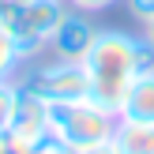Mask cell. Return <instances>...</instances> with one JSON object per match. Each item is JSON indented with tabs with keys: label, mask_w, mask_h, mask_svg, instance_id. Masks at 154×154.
Listing matches in <instances>:
<instances>
[{
	"label": "cell",
	"mask_w": 154,
	"mask_h": 154,
	"mask_svg": "<svg viewBox=\"0 0 154 154\" xmlns=\"http://www.w3.org/2000/svg\"><path fill=\"white\" fill-rule=\"evenodd\" d=\"M135 45H139L135 34H124V30H98L94 45H90L87 60H83L87 79H90V102H98L109 113H120V105H124L135 75H139Z\"/></svg>",
	"instance_id": "cell-1"
},
{
	"label": "cell",
	"mask_w": 154,
	"mask_h": 154,
	"mask_svg": "<svg viewBox=\"0 0 154 154\" xmlns=\"http://www.w3.org/2000/svg\"><path fill=\"white\" fill-rule=\"evenodd\" d=\"M117 120H120L117 113L102 109L90 98L49 105V132L60 135L75 154H98L102 147H109L113 132H117Z\"/></svg>",
	"instance_id": "cell-2"
},
{
	"label": "cell",
	"mask_w": 154,
	"mask_h": 154,
	"mask_svg": "<svg viewBox=\"0 0 154 154\" xmlns=\"http://www.w3.org/2000/svg\"><path fill=\"white\" fill-rule=\"evenodd\" d=\"M64 11H68L64 0H23L19 11H15V19L8 23V34H11V42H15L19 60L38 57V53L49 45V38H53V30L60 26Z\"/></svg>",
	"instance_id": "cell-3"
},
{
	"label": "cell",
	"mask_w": 154,
	"mask_h": 154,
	"mask_svg": "<svg viewBox=\"0 0 154 154\" xmlns=\"http://www.w3.org/2000/svg\"><path fill=\"white\" fill-rule=\"evenodd\" d=\"M23 90L38 94L42 102H79V98H90V79L87 68L72 64V60H53V64L34 68L30 75H23Z\"/></svg>",
	"instance_id": "cell-4"
},
{
	"label": "cell",
	"mask_w": 154,
	"mask_h": 154,
	"mask_svg": "<svg viewBox=\"0 0 154 154\" xmlns=\"http://www.w3.org/2000/svg\"><path fill=\"white\" fill-rule=\"evenodd\" d=\"M94 38H98V26L87 19V15L64 11L60 26L53 30V38H49V49L57 53V60L83 64V60H87V53H90V45H94Z\"/></svg>",
	"instance_id": "cell-5"
},
{
	"label": "cell",
	"mask_w": 154,
	"mask_h": 154,
	"mask_svg": "<svg viewBox=\"0 0 154 154\" xmlns=\"http://www.w3.org/2000/svg\"><path fill=\"white\" fill-rule=\"evenodd\" d=\"M19 87H23V83H19ZM8 132H11L15 139H23V143H38L45 132H49V102H42L38 94L23 90V94H19V105H15V117H11V124H8Z\"/></svg>",
	"instance_id": "cell-6"
},
{
	"label": "cell",
	"mask_w": 154,
	"mask_h": 154,
	"mask_svg": "<svg viewBox=\"0 0 154 154\" xmlns=\"http://www.w3.org/2000/svg\"><path fill=\"white\" fill-rule=\"evenodd\" d=\"M117 117L132 120V124H154V72L135 75V83H132V90H128Z\"/></svg>",
	"instance_id": "cell-7"
},
{
	"label": "cell",
	"mask_w": 154,
	"mask_h": 154,
	"mask_svg": "<svg viewBox=\"0 0 154 154\" xmlns=\"http://www.w3.org/2000/svg\"><path fill=\"white\" fill-rule=\"evenodd\" d=\"M113 154H154V124H132V120H117L113 132Z\"/></svg>",
	"instance_id": "cell-8"
},
{
	"label": "cell",
	"mask_w": 154,
	"mask_h": 154,
	"mask_svg": "<svg viewBox=\"0 0 154 154\" xmlns=\"http://www.w3.org/2000/svg\"><path fill=\"white\" fill-rule=\"evenodd\" d=\"M19 94H23L19 79H0V128H8V124H11L15 105H19Z\"/></svg>",
	"instance_id": "cell-9"
},
{
	"label": "cell",
	"mask_w": 154,
	"mask_h": 154,
	"mask_svg": "<svg viewBox=\"0 0 154 154\" xmlns=\"http://www.w3.org/2000/svg\"><path fill=\"white\" fill-rule=\"evenodd\" d=\"M19 68V53L8 30H0V79H11V72Z\"/></svg>",
	"instance_id": "cell-10"
},
{
	"label": "cell",
	"mask_w": 154,
	"mask_h": 154,
	"mask_svg": "<svg viewBox=\"0 0 154 154\" xmlns=\"http://www.w3.org/2000/svg\"><path fill=\"white\" fill-rule=\"evenodd\" d=\"M34 154H75V150L68 147V143L60 139V135H53V132H45L42 139L34 143Z\"/></svg>",
	"instance_id": "cell-11"
},
{
	"label": "cell",
	"mask_w": 154,
	"mask_h": 154,
	"mask_svg": "<svg viewBox=\"0 0 154 154\" xmlns=\"http://www.w3.org/2000/svg\"><path fill=\"white\" fill-rule=\"evenodd\" d=\"M128 8H132V15H135L139 23L154 19V0H128Z\"/></svg>",
	"instance_id": "cell-12"
},
{
	"label": "cell",
	"mask_w": 154,
	"mask_h": 154,
	"mask_svg": "<svg viewBox=\"0 0 154 154\" xmlns=\"http://www.w3.org/2000/svg\"><path fill=\"white\" fill-rule=\"evenodd\" d=\"M19 4H23V0H0V30H8V23L15 19Z\"/></svg>",
	"instance_id": "cell-13"
},
{
	"label": "cell",
	"mask_w": 154,
	"mask_h": 154,
	"mask_svg": "<svg viewBox=\"0 0 154 154\" xmlns=\"http://www.w3.org/2000/svg\"><path fill=\"white\" fill-rule=\"evenodd\" d=\"M75 8H79V11H102V8H109L113 0H72Z\"/></svg>",
	"instance_id": "cell-14"
},
{
	"label": "cell",
	"mask_w": 154,
	"mask_h": 154,
	"mask_svg": "<svg viewBox=\"0 0 154 154\" xmlns=\"http://www.w3.org/2000/svg\"><path fill=\"white\" fill-rule=\"evenodd\" d=\"M8 150H11V132L0 128V154H8Z\"/></svg>",
	"instance_id": "cell-15"
},
{
	"label": "cell",
	"mask_w": 154,
	"mask_h": 154,
	"mask_svg": "<svg viewBox=\"0 0 154 154\" xmlns=\"http://www.w3.org/2000/svg\"><path fill=\"white\" fill-rule=\"evenodd\" d=\"M143 26H147V34H143V38H147V42L154 45V19H147V23H143Z\"/></svg>",
	"instance_id": "cell-16"
}]
</instances>
